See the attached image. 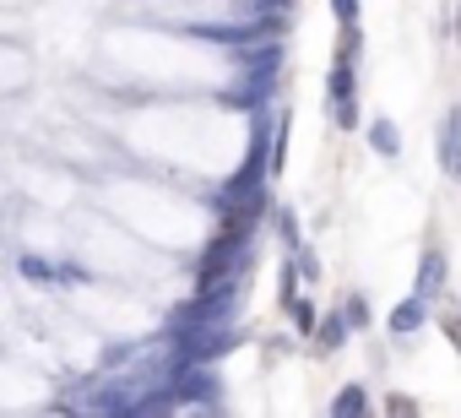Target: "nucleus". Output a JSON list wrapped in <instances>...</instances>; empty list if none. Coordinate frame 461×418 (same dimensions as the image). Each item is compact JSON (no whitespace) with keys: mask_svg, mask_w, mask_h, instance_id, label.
I'll use <instances>...</instances> for the list:
<instances>
[{"mask_svg":"<svg viewBox=\"0 0 461 418\" xmlns=\"http://www.w3.org/2000/svg\"><path fill=\"white\" fill-rule=\"evenodd\" d=\"M439 168L450 179H461V109H450L439 125Z\"/></svg>","mask_w":461,"mask_h":418,"instance_id":"obj_1","label":"nucleus"},{"mask_svg":"<svg viewBox=\"0 0 461 418\" xmlns=\"http://www.w3.org/2000/svg\"><path fill=\"white\" fill-rule=\"evenodd\" d=\"M439 283H445V256H439V250H429V256H423V267H418V299H423L429 288H439Z\"/></svg>","mask_w":461,"mask_h":418,"instance_id":"obj_2","label":"nucleus"},{"mask_svg":"<svg viewBox=\"0 0 461 418\" xmlns=\"http://www.w3.org/2000/svg\"><path fill=\"white\" fill-rule=\"evenodd\" d=\"M369 147H375V152H385V158H396V147H402L396 125H391V120H375V125H369Z\"/></svg>","mask_w":461,"mask_h":418,"instance_id":"obj_3","label":"nucleus"},{"mask_svg":"<svg viewBox=\"0 0 461 418\" xmlns=\"http://www.w3.org/2000/svg\"><path fill=\"white\" fill-rule=\"evenodd\" d=\"M337 98H353V60H337L331 66V104Z\"/></svg>","mask_w":461,"mask_h":418,"instance_id":"obj_4","label":"nucleus"},{"mask_svg":"<svg viewBox=\"0 0 461 418\" xmlns=\"http://www.w3.org/2000/svg\"><path fill=\"white\" fill-rule=\"evenodd\" d=\"M418 321H423V299H418V294H412V299H407V304H402V310H396V315H391V332H412V326H418Z\"/></svg>","mask_w":461,"mask_h":418,"instance_id":"obj_5","label":"nucleus"},{"mask_svg":"<svg viewBox=\"0 0 461 418\" xmlns=\"http://www.w3.org/2000/svg\"><path fill=\"white\" fill-rule=\"evenodd\" d=\"M331 114H337V125H342V131H353V125H358V104H353V98H337V104H331Z\"/></svg>","mask_w":461,"mask_h":418,"instance_id":"obj_6","label":"nucleus"},{"mask_svg":"<svg viewBox=\"0 0 461 418\" xmlns=\"http://www.w3.org/2000/svg\"><path fill=\"white\" fill-rule=\"evenodd\" d=\"M342 337H348V315H337V321H326V326H321V348H337Z\"/></svg>","mask_w":461,"mask_h":418,"instance_id":"obj_7","label":"nucleus"},{"mask_svg":"<svg viewBox=\"0 0 461 418\" xmlns=\"http://www.w3.org/2000/svg\"><path fill=\"white\" fill-rule=\"evenodd\" d=\"M364 407H369V402H364V391H358V386H348V391L337 396V413H364Z\"/></svg>","mask_w":461,"mask_h":418,"instance_id":"obj_8","label":"nucleus"},{"mask_svg":"<svg viewBox=\"0 0 461 418\" xmlns=\"http://www.w3.org/2000/svg\"><path fill=\"white\" fill-rule=\"evenodd\" d=\"M331 12H337L342 23H358V0H331Z\"/></svg>","mask_w":461,"mask_h":418,"instance_id":"obj_9","label":"nucleus"}]
</instances>
